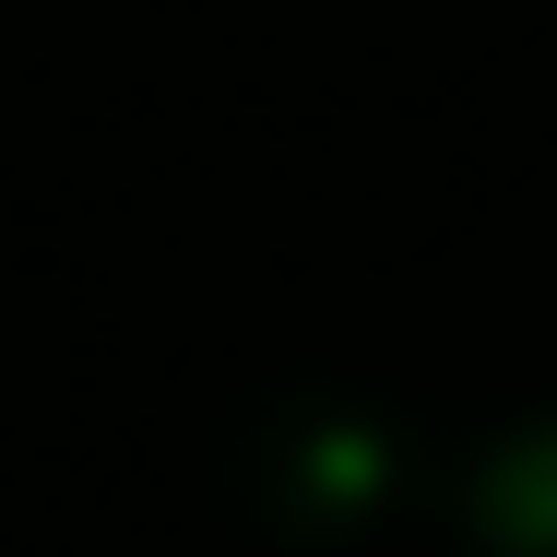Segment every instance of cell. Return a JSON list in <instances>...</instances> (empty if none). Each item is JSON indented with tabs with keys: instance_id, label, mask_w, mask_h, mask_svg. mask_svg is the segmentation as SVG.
<instances>
[{
	"instance_id": "cell-2",
	"label": "cell",
	"mask_w": 557,
	"mask_h": 557,
	"mask_svg": "<svg viewBox=\"0 0 557 557\" xmlns=\"http://www.w3.org/2000/svg\"><path fill=\"white\" fill-rule=\"evenodd\" d=\"M462 557H557V404L474 450V474H462Z\"/></svg>"
},
{
	"instance_id": "cell-1",
	"label": "cell",
	"mask_w": 557,
	"mask_h": 557,
	"mask_svg": "<svg viewBox=\"0 0 557 557\" xmlns=\"http://www.w3.org/2000/svg\"><path fill=\"white\" fill-rule=\"evenodd\" d=\"M225 486L285 546H356L416 498V428L368 392H333V380L261 392L225 440Z\"/></svg>"
}]
</instances>
